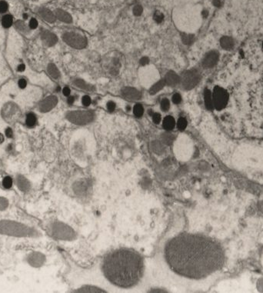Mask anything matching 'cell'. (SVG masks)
Listing matches in <instances>:
<instances>
[{
  "label": "cell",
  "mask_w": 263,
  "mask_h": 293,
  "mask_svg": "<svg viewBox=\"0 0 263 293\" xmlns=\"http://www.w3.org/2000/svg\"><path fill=\"white\" fill-rule=\"evenodd\" d=\"M8 7H9V5H8L7 2L5 1H1L0 2V13H4L6 12Z\"/></svg>",
  "instance_id": "cell-32"
},
{
  "label": "cell",
  "mask_w": 263,
  "mask_h": 293,
  "mask_svg": "<svg viewBox=\"0 0 263 293\" xmlns=\"http://www.w3.org/2000/svg\"><path fill=\"white\" fill-rule=\"evenodd\" d=\"M221 46L225 49H231L234 46L233 38L228 36H224L220 40Z\"/></svg>",
  "instance_id": "cell-18"
},
{
  "label": "cell",
  "mask_w": 263,
  "mask_h": 293,
  "mask_svg": "<svg viewBox=\"0 0 263 293\" xmlns=\"http://www.w3.org/2000/svg\"><path fill=\"white\" fill-rule=\"evenodd\" d=\"M148 62H149V60H148V57H142L140 60V61H139V63H140V64L142 65V66H145V65H147L148 63Z\"/></svg>",
  "instance_id": "cell-41"
},
{
  "label": "cell",
  "mask_w": 263,
  "mask_h": 293,
  "mask_svg": "<svg viewBox=\"0 0 263 293\" xmlns=\"http://www.w3.org/2000/svg\"><path fill=\"white\" fill-rule=\"evenodd\" d=\"M0 233L15 236H29L33 235V230L20 223L12 221L0 222Z\"/></svg>",
  "instance_id": "cell-3"
},
{
  "label": "cell",
  "mask_w": 263,
  "mask_h": 293,
  "mask_svg": "<svg viewBox=\"0 0 263 293\" xmlns=\"http://www.w3.org/2000/svg\"><path fill=\"white\" fill-rule=\"evenodd\" d=\"M105 276L112 284L121 288H131L142 278L144 262L139 254L121 249L109 253L102 263Z\"/></svg>",
  "instance_id": "cell-2"
},
{
  "label": "cell",
  "mask_w": 263,
  "mask_h": 293,
  "mask_svg": "<svg viewBox=\"0 0 263 293\" xmlns=\"http://www.w3.org/2000/svg\"><path fill=\"white\" fill-rule=\"evenodd\" d=\"M25 69H26V66H25V65L24 64H20L18 66V69H17V70L19 72H23L25 70Z\"/></svg>",
  "instance_id": "cell-46"
},
{
  "label": "cell",
  "mask_w": 263,
  "mask_h": 293,
  "mask_svg": "<svg viewBox=\"0 0 263 293\" xmlns=\"http://www.w3.org/2000/svg\"><path fill=\"white\" fill-rule=\"evenodd\" d=\"M181 38H182V41L183 44L188 45H191L192 43H193L194 39H195V37H194V35H192V34L182 33L181 34Z\"/></svg>",
  "instance_id": "cell-21"
},
{
  "label": "cell",
  "mask_w": 263,
  "mask_h": 293,
  "mask_svg": "<svg viewBox=\"0 0 263 293\" xmlns=\"http://www.w3.org/2000/svg\"><path fill=\"white\" fill-rule=\"evenodd\" d=\"M219 60V53L216 51L209 52L202 61V66L205 68H213Z\"/></svg>",
  "instance_id": "cell-10"
},
{
  "label": "cell",
  "mask_w": 263,
  "mask_h": 293,
  "mask_svg": "<svg viewBox=\"0 0 263 293\" xmlns=\"http://www.w3.org/2000/svg\"><path fill=\"white\" fill-rule=\"evenodd\" d=\"M1 206H3L4 209L7 206V201L3 198H0V209H1Z\"/></svg>",
  "instance_id": "cell-44"
},
{
  "label": "cell",
  "mask_w": 263,
  "mask_h": 293,
  "mask_svg": "<svg viewBox=\"0 0 263 293\" xmlns=\"http://www.w3.org/2000/svg\"><path fill=\"white\" fill-rule=\"evenodd\" d=\"M162 139H163L164 142L166 143L171 142H173V136L170 134H165L163 136H162Z\"/></svg>",
  "instance_id": "cell-37"
},
{
  "label": "cell",
  "mask_w": 263,
  "mask_h": 293,
  "mask_svg": "<svg viewBox=\"0 0 263 293\" xmlns=\"http://www.w3.org/2000/svg\"><path fill=\"white\" fill-rule=\"evenodd\" d=\"M2 184L3 186L5 188H10L12 185V180L9 176H6L4 178L3 181H2Z\"/></svg>",
  "instance_id": "cell-30"
},
{
  "label": "cell",
  "mask_w": 263,
  "mask_h": 293,
  "mask_svg": "<svg viewBox=\"0 0 263 293\" xmlns=\"http://www.w3.org/2000/svg\"><path fill=\"white\" fill-rule=\"evenodd\" d=\"M63 93L64 96H69L70 93H71V90L69 87H65L64 89H63Z\"/></svg>",
  "instance_id": "cell-43"
},
{
  "label": "cell",
  "mask_w": 263,
  "mask_h": 293,
  "mask_svg": "<svg viewBox=\"0 0 263 293\" xmlns=\"http://www.w3.org/2000/svg\"><path fill=\"white\" fill-rule=\"evenodd\" d=\"M42 40L48 46H52L57 42L58 38L54 33L49 31H43L42 32Z\"/></svg>",
  "instance_id": "cell-11"
},
{
  "label": "cell",
  "mask_w": 263,
  "mask_h": 293,
  "mask_svg": "<svg viewBox=\"0 0 263 293\" xmlns=\"http://www.w3.org/2000/svg\"><path fill=\"white\" fill-rule=\"evenodd\" d=\"M180 80L181 79H180L179 75L173 71H169L165 77L166 84L169 86H176L177 84L179 83Z\"/></svg>",
  "instance_id": "cell-12"
},
{
  "label": "cell",
  "mask_w": 263,
  "mask_h": 293,
  "mask_svg": "<svg viewBox=\"0 0 263 293\" xmlns=\"http://www.w3.org/2000/svg\"><path fill=\"white\" fill-rule=\"evenodd\" d=\"M63 39L64 42L71 47L76 49H82L87 45V40L85 37L80 34L75 32H66L63 35Z\"/></svg>",
  "instance_id": "cell-6"
},
{
  "label": "cell",
  "mask_w": 263,
  "mask_h": 293,
  "mask_svg": "<svg viewBox=\"0 0 263 293\" xmlns=\"http://www.w3.org/2000/svg\"><path fill=\"white\" fill-rule=\"evenodd\" d=\"M152 120H153V122H155V124H159V122H161V120H162L160 114L157 113V112L156 113H154L152 115Z\"/></svg>",
  "instance_id": "cell-35"
},
{
  "label": "cell",
  "mask_w": 263,
  "mask_h": 293,
  "mask_svg": "<svg viewBox=\"0 0 263 293\" xmlns=\"http://www.w3.org/2000/svg\"><path fill=\"white\" fill-rule=\"evenodd\" d=\"M213 106L216 109L220 110L225 107L228 102V93L226 91L219 86L215 87L213 93Z\"/></svg>",
  "instance_id": "cell-7"
},
{
  "label": "cell",
  "mask_w": 263,
  "mask_h": 293,
  "mask_svg": "<svg viewBox=\"0 0 263 293\" xmlns=\"http://www.w3.org/2000/svg\"><path fill=\"white\" fill-rule=\"evenodd\" d=\"M166 85V82H165V79H161V80H159V82L154 84L153 86L150 88L149 91H148V92H149V94L150 95L156 94V93H159V91L162 90V89L165 87Z\"/></svg>",
  "instance_id": "cell-17"
},
{
  "label": "cell",
  "mask_w": 263,
  "mask_h": 293,
  "mask_svg": "<svg viewBox=\"0 0 263 293\" xmlns=\"http://www.w3.org/2000/svg\"><path fill=\"white\" fill-rule=\"evenodd\" d=\"M154 19H155L156 23H162V20H163V15L161 14V13H155V16H154Z\"/></svg>",
  "instance_id": "cell-39"
},
{
  "label": "cell",
  "mask_w": 263,
  "mask_h": 293,
  "mask_svg": "<svg viewBox=\"0 0 263 293\" xmlns=\"http://www.w3.org/2000/svg\"><path fill=\"white\" fill-rule=\"evenodd\" d=\"M168 265L177 274L190 279L206 277L221 268L224 255L214 241L194 234L173 238L165 249Z\"/></svg>",
  "instance_id": "cell-1"
},
{
  "label": "cell",
  "mask_w": 263,
  "mask_h": 293,
  "mask_svg": "<svg viewBox=\"0 0 263 293\" xmlns=\"http://www.w3.org/2000/svg\"><path fill=\"white\" fill-rule=\"evenodd\" d=\"M55 14H56V18L60 19V21L63 22V23H71L72 22V18L71 15L67 12H66V11L63 10V9H56V12H55Z\"/></svg>",
  "instance_id": "cell-13"
},
{
  "label": "cell",
  "mask_w": 263,
  "mask_h": 293,
  "mask_svg": "<svg viewBox=\"0 0 263 293\" xmlns=\"http://www.w3.org/2000/svg\"><path fill=\"white\" fill-rule=\"evenodd\" d=\"M175 125H176V121H175L174 118L173 116H170V115L166 116V118L163 119V122H162L163 128L167 131L172 130L175 127Z\"/></svg>",
  "instance_id": "cell-16"
},
{
  "label": "cell",
  "mask_w": 263,
  "mask_h": 293,
  "mask_svg": "<svg viewBox=\"0 0 263 293\" xmlns=\"http://www.w3.org/2000/svg\"><path fill=\"white\" fill-rule=\"evenodd\" d=\"M2 24L5 28H9L12 24V16L10 15H5L2 19Z\"/></svg>",
  "instance_id": "cell-24"
},
{
  "label": "cell",
  "mask_w": 263,
  "mask_h": 293,
  "mask_svg": "<svg viewBox=\"0 0 263 293\" xmlns=\"http://www.w3.org/2000/svg\"><path fill=\"white\" fill-rule=\"evenodd\" d=\"M107 109L109 111V112H113L114 110H115V103L114 102H112V101H109V102H108V103H107Z\"/></svg>",
  "instance_id": "cell-36"
},
{
  "label": "cell",
  "mask_w": 263,
  "mask_h": 293,
  "mask_svg": "<svg viewBox=\"0 0 263 293\" xmlns=\"http://www.w3.org/2000/svg\"><path fill=\"white\" fill-rule=\"evenodd\" d=\"M173 102L175 104H179L182 102V96L179 93H176L173 96Z\"/></svg>",
  "instance_id": "cell-34"
},
{
  "label": "cell",
  "mask_w": 263,
  "mask_h": 293,
  "mask_svg": "<svg viewBox=\"0 0 263 293\" xmlns=\"http://www.w3.org/2000/svg\"><path fill=\"white\" fill-rule=\"evenodd\" d=\"M133 113L136 117H141L144 113V108L141 104H136L133 108Z\"/></svg>",
  "instance_id": "cell-25"
},
{
  "label": "cell",
  "mask_w": 263,
  "mask_h": 293,
  "mask_svg": "<svg viewBox=\"0 0 263 293\" xmlns=\"http://www.w3.org/2000/svg\"><path fill=\"white\" fill-rule=\"evenodd\" d=\"M42 255L38 253H34L31 256L29 257V263L32 264V265H39L41 263L40 262H38L39 260H42Z\"/></svg>",
  "instance_id": "cell-22"
},
{
  "label": "cell",
  "mask_w": 263,
  "mask_h": 293,
  "mask_svg": "<svg viewBox=\"0 0 263 293\" xmlns=\"http://www.w3.org/2000/svg\"><path fill=\"white\" fill-rule=\"evenodd\" d=\"M142 11H143V8L142 7L141 5H137L133 8V14L136 16H139L142 13Z\"/></svg>",
  "instance_id": "cell-31"
},
{
  "label": "cell",
  "mask_w": 263,
  "mask_h": 293,
  "mask_svg": "<svg viewBox=\"0 0 263 293\" xmlns=\"http://www.w3.org/2000/svg\"><path fill=\"white\" fill-rule=\"evenodd\" d=\"M204 99H205V104L208 109H213V96H212L211 92L209 89L205 90L204 93Z\"/></svg>",
  "instance_id": "cell-19"
},
{
  "label": "cell",
  "mask_w": 263,
  "mask_h": 293,
  "mask_svg": "<svg viewBox=\"0 0 263 293\" xmlns=\"http://www.w3.org/2000/svg\"><path fill=\"white\" fill-rule=\"evenodd\" d=\"M75 102V98L73 96H69L67 99V102H68L69 105H72Z\"/></svg>",
  "instance_id": "cell-45"
},
{
  "label": "cell",
  "mask_w": 263,
  "mask_h": 293,
  "mask_svg": "<svg viewBox=\"0 0 263 293\" xmlns=\"http://www.w3.org/2000/svg\"><path fill=\"white\" fill-rule=\"evenodd\" d=\"M170 108V102H169V99H164L161 102V108L163 110L164 112H166Z\"/></svg>",
  "instance_id": "cell-29"
},
{
  "label": "cell",
  "mask_w": 263,
  "mask_h": 293,
  "mask_svg": "<svg viewBox=\"0 0 263 293\" xmlns=\"http://www.w3.org/2000/svg\"><path fill=\"white\" fill-rule=\"evenodd\" d=\"M47 70L49 74L52 77V78H54V79H58V78H60V71H59V69H58L57 67H56L54 64H49V66H48Z\"/></svg>",
  "instance_id": "cell-20"
},
{
  "label": "cell",
  "mask_w": 263,
  "mask_h": 293,
  "mask_svg": "<svg viewBox=\"0 0 263 293\" xmlns=\"http://www.w3.org/2000/svg\"><path fill=\"white\" fill-rule=\"evenodd\" d=\"M187 126V121L184 118H180L177 122V127L180 131H183Z\"/></svg>",
  "instance_id": "cell-28"
},
{
  "label": "cell",
  "mask_w": 263,
  "mask_h": 293,
  "mask_svg": "<svg viewBox=\"0 0 263 293\" xmlns=\"http://www.w3.org/2000/svg\"><path fill=\"white\" fill-rule=\"evenodd\" d=\"M122 96L126 99L129 101H137L142 97V94L139 91L132 87H125L122 89Z\"/></svg>",
  "instance_id": "cell-8"
},
{
  "label": "cell",
  "mask_w": 263,
  "mask_h": 293,
  "mask_svg": "<svg viewBox=\"0 0 263 293\" xmlns=\"http://www.w3.org/2000/svg\"><path fill=\"white\" fill-rule=\"evenodd\" d=\"M67 119L76 125H85L91 122L94 119V113L88 110L72 111L67 114Z\"/></svg>",
  "instance_id": "cell-4"
},
{
  "label": "cell",
  "mask_w": 263,
  "mask_h": 293,
  "mask_svg": "<svg viewBox=\"0 0 263 293\" xmlns=\"http://www.w3.org/2000/svg\"><path fill=\"white\" fill-rule=\"evenodd\" d=\"M4 141V136H2V133H0V143H2Z\"/></svg>",
  "instance_id": "cell-47"
},
{
  "label": "cell",
  "mask_w": 263,
  "mask_h": 293,
  "mask_svg": "<svg viewBox=\"0 0 263 293\" xmlns=\"http://www.w3.org/2000/svg\"><path fill=\"white\" fill-rule=\"evenodd\" d=\"M200 81V74L197 70H188L183 73L181 78L182 86L184 89L189 90L195 87L197 84Z\"/></svg>",
  "instance_id": "cell-5"
},
{
  "label": "cell",
  "mask_w": 263,
  "mask_h": 293,
  "mask_svg": "<svg viewBox=\"0 0 263 293\" xmlns=\"http://www.w3.org/2000/svg\"><path fill=\"white\" fill-rule=\"evenodd\" d=\"M16 27L17 29H19V31L23 32H28V27L26 26V23H23V21L21 20H19L16 23Z\"/></svg>",
  "instance_id": "cell-26"
},
{
  "label": "cell",
  "mask_w": 263,
  "mask_h": 293,
  "mask_svg": "<svg viewBox=\"0 0 263 293\" xmlns=\"http://www.w3.org/2000/svg\"><path fill=\"white\" fill-rule=\"evenodd\" d=\"M27 18H28V16L26 14H23V19H27Z\"/></svg>",
  "instance_id": "cell-48"
},
{
  "label": "cell",
  "mask_w": 263,
  "mask_h": 293,
  "mask_svg": "<svg viewBox=\"0 0 263 293\" xmlns=\"http://www.w3.org/2000/svg\"><path fill=\"white\" fill-rule=\"evenodd\" d=\"M74 84L75 86H77L79 89H89V86L87 84L85 83V82L82 79H76L74 82Z\"/></svg>",
  "instance_id": "cell-27"
},
{
  "label": "cell",
  "mask_w": 263,
  "mask_h": 293,
  "mask_svg": "<svg viewBox=\"0 0 263 293\" xmlns=\"http://www.w3.org/2000/svg\"><path fill=\"white\" fill-rule=\"evenodd\" d=\"M37 26H38V21L35 19L32 18L29 22V27L32 29H35L37 28Z\"/></svg>",
  "instance_id": "cell-38"
},
{
  "label": "cell",
  "mask_w": 263,
  "mask_h": 293,
  "mask_svg": "<svg viewBox=\"0 0 263 293\" xmlns=\"http://www.w3.org/2000/svg\"><path fill=\"white\" fill-rule=\"evenodd\" d=\"M58 102L56 96H51L43 100L39 105V109L42 112H47L54 108Z\"/></svg>",
  "instance_id": "cell-9"
},
{
  "label": "cell",
  "mask_w": 263,
  "mask_h": 293,
  "mask_svg": "<svg viewBox=\"0 0 263 293\" xmlns=\"http://www.w3.org/2000/svg\"><path fill=\"white\" fill-rule=\"evenodd\" d=\"M17 185L22 191H28L30 188V183L23 175H19L17 178Z\"/></svg>",
  "instance_id": "cell-15"
},
{
  "label": "cell",
  "mask_w": 263,
  "mask_h": 293,
  "mask_svg": "<svg viewBox=\"0 0 263 293\" xmlns=\"http://www.w3.org/2000/svg\"><path fill=\"white\" fill-rule=\"evenodd\" d=\"M26 122L29 127H32L36 123V117L33 113H29L26 116Z\"/></svg>",
  "instance_id": "cell-23"
},
{
  "label": "cell",
  "mask_w": 263,
  "mask_h": 293,
  "mask_svg": "<svg viewBox=\"0 0 263 293\" xmlns=\"http://www.w3.org/2000/svg\"><path fill=\"white\" fill-rule=\"evenodd\" d=\"M92 102V99H91L90 96H84L82 99V103L85 106H89Z\"/></svg>",
  "instance_id": "cell-33"
},
{
  "label": "cell",
  "mask_w": 263,
  "mask_h": 293,
  "mask_svg": "<svg viewBox=\"0 0 263 293\" xmlns=\"http://www.w3.org/2000/svg\"><path fill=\"white\" fill-rule=\"evenodd\" d=\"M18 84H19V88H21V89H24V88L26 87L27 82H26V81L24 79H19Z\"/></svg>",
  "instance_id": "cell-40"
},
{
  "label": "cell",
  "mask_w": 263,
  "mask_h": 293,
  "mask_svg": "<svg viewBox=\"0 0 263 293\" xmlns=\"http://www.w3.org/2000/svg\"><path fill=\"white\" fill-rule=\"evenodd\" d=\"M39 15L45 19V21L49 23H53L56 20V15L53 13L51 10L46 9V8H42L39 9Z\"/></svg>",
  "instance_id": "cell-14"
},
{
  "label": "cell",
  "mask_w": 263,
  "mask_h": 293,
  "mask_svg": "<svg viewBox=\"0 0 263 293\" xmlns=\"http://www.w3.org/2000/svg\"><path fill=\"white\" fill-rule=\"evenodd\" d=\"M5 136H7L8 138H12V136H13V133H12V129L8 128V129H5Z\"/></svg>",
  "instance_id": "cell-42"
}]
</instances>
